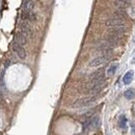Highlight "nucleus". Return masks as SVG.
I'll list each match as a JSON object with an SVG mask.
<instances>
[{
    "mask_svg": "<svg viewBox=\"0 0 135 135\" xmlns=\"http://www.w3.org/2000/svg\"><path fill=\"white\" fill-rule=\"evenodd\" d=\"M124 97L128 100H132L135 98V91L133 90H128L124 92Z\"/></svg>",
    "mask_w": 135,
    "mask_h": 135,
    "instance_id": "4468645a",
    "label": "nucleus"
},
{
    "mask_svg": "<svg viewBox=\"0 0 135 135\" xmlns=\"http://www.w3.org/2000/svg\"><path fill=\"white\" fill-rule=\"evenodd\" d=\"M116 69H117V64H112V66L109 67V69L107 70V74H108L109 76H112V75L115 73Z\"/></svg>",
    "mask_w": 135,
    "mask_h": 135,
    "instance_id": "2eb2a0df",
    "label": "nucleus"
},
{
    "mask_svg": "<svg viewBox=\"0 0 135 135\" xmlns=\"http://www.w3.org/2000/svg\"><path fill=\"white\" fill-rule=\"evenodd\" d=\"M114 5L116 7H119V9H124V10L131 6V4L128 0H116L114 2Z\"/></svg>",
    "mask_w": 135,
    "mask_h": 135,
    "instance_id": "1a4fd4ad",
    "label": "nucleus"
},
{
    "mask_svg": "<svg viewBox=\"0 0 135 135\" xmlns=\"http://www.w3.org/2000/svg\"><path fill=\"white\" fill-rule=\"evenodd\" d=\"M106 26L108 27H126L125 20L121 18H115V17H111L106 21Z\"/></svg>",
    "mask_w": 135,
    "mask_h": 135,
    "instance_id": "39448f33",
    "label": "nucleus"
},
{
    "mask_svg": "<svg viewBox=\"0 0 135 135\" xmlns=\"http://www.w3.org/2000/svg\"><path fill=\"white\" fill-rule=\"evenodd\" d=\"M11 47H13V50L17 53V55H18L21 59H25L26 58V51L25 49L23 48V46L18 44L17 42H13V44H11Z\"/></svg>",
    "mask_w": 135,
    "mask_h": 135,
    "instance_id": "423d86ee",
    "label": "nucleus"
},
{
    "mask_svg": "<svg viewBox=\"0 0 135 135\" xmlns=\"http://www.w3.org/2000/svg\"><path fill=\"white\" fill-rule=\"evenodd\" d=\"M24 10H27V11H31L33 9V6H34V3H33V0H24Z\"/></svg>",
    "mask_w": 135,
    "mask_h": 135,
    "instance_id": "9b49d317",
    "label": "nucleus"
},
{
    "mask_svg": "<svg viewBox=\"0 0 135 135\" xmlns=\"http://www.w3.org/2000/svg\"><path fill=\"white\" fill-rule=\"evenodd\" d=\"M104 77H105V71L104 69H101V70H98V71L93 72L91 75H90V81H100V80H104Z\"/></svg>",
    "mask_w": 135,
    "mask_h": 135,
    "instance_id": "6e6552de",
    "label": "nucleus"
},
{
    "mask_svg": "<svg viewBox=\"0 0 135 135\" xmlns=\"http://www.w3.org/2000/svg\"><path fill=\"white\" fill-rule=\"evenodd\" d=\"M99 126H100V117L97 115L92 116L83 123V131L87 132L90 130H96Z\"/></svg>",
    "mask_w": 135,
    "mask_h": 135,
    "instance_id": "7ed1b4c3",
    "label": "nucleus"
},
{
    "mask_svg": "<svg viewBox=\"0 0 135 135\" xmlns=\"http://www.w3.org/2000/svg\"><path fill=\"white\" fill-rule=\"evenodd\" d=\"M132 80H133V72L132 71L126 73V75L124 76V78H123V81H124L125 84H130Z\"/></svg>",
    "mask_w": 135,
    "mask_h": 135,
    "instance_id": "f8f14e48",
    "label": "nucleus"
},
{
    "mask_svg": "<svg viewBox=\"0 0 135 135\" xmlns=\"http://www.w3.org/2000/svg\"><path fill=\"white\" fill-rule=\"evenodd\" d=\"M1 100H2V95H1V92H0V102H1Z\"/></svg>",
    "mask_w": 135,
    "mask_h": 135,
    "instance_id": "dca6fc26",
    "label": "nucleus"
},
{
    "mask_svg": "<svg viewBox=\"0 0 135 135\" xmlns=\"http://www.w3.org/2000/svg\"><path fill=\"white\" fill-rule=\"evenodd\" d=\"M20 32H22L26 37H31L32 36V30L31 27L29 25V22L25 20H21L20 23Z\"/></svg>",
    "mask_w": 135,
    "mask_h": 135,
    "instance_id": "0eeeda50",
    "label": "nucleus"
},
{
    "mask_svg": "<svg viewBox=\"0 0 135 135\" xmlns=\"http://www.w3.org/2000/svg\"><path fill=\"white\" fill-rule=\"evenodd\" d=\"M111 58V54H101L100 56L95 57L93 59H91L90 61V67L95 68V67H100L102 64H105L106 62H108Z\"/></svg>",
    "mask_w": 135,
    "mask_h": 135,
    "instance_id": "20e7f679",
    "label": "nucleus"
},
{
    "mask_svg": "<svg viewBox=\"0 0 135 135\" xmlns=\"http://www.w3.org/2000/svg\"><path fill=\"white\" fill-rule=\"evenodd\" d=\"M127 119L125 115H121L120 116V121H119V125L122 129H124V130H126L127 129Z\"/></svg>",
    "mask_w": 135,
    "mask_h": 135,
    "instance_id": "ddd939ff",
    "label": "nucleus"
},
{
    "mask_svg": "<svg viewBox=\"0 0 135 135\" xmlns=\"http://www.w3.org/2000/svg\"><path fill=\"white\" fill-rule=\"evenodd\" d=\"M105 86V79L100 81H90V85L87 87V92L90 96L98 95Z\"/></svg>",
    "mask_w": 135,
    "mask_h": 135,
    "instance_id": "f03ea898",
    "label": "nucleus"
},
{
    "mask_svg": "<svg viewBox=\"0 0 135 135\" xmlns=\"http://www.w3.org/2000/svg\"><path fill=\"white\" fill-rule=\"evenodd\" d=\"M98 100L97 95H93V96H90V97H85V98H81L78 99L71 105L72 108H82V107H87V106H90L95 103Z\"/></svg>",
    "mask_w": 135,
    "mask_h": 135,
    "instance_id": "f257e3e1",
    "label": "nucleus"
},
{
    "mask_svg": "<svg viewBox=\"0 0 135 135\" xmlns=\"http://www.w3.org/2000/svg\"><path fill=\"white\" fill-rule=\"evenodd\" d=\"M15 42H17L18 44L23 46V45H25L27 43V37L19 31L18 33H16V36H15Z\"/></svg>",
    "mask_w": 135,
    "mask_h": 135,
    "instance_id": "9d476101",
    "label": "nucleus"
}]
</instances>
